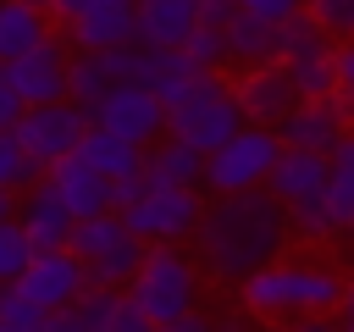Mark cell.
Returning a JSON list of instances; mask_svg holds the SVG:
<instances>
[{"label":"cell","instance_id":"obj_36","mask_svg":"<svg viewBox=\"0 0 354 332\" xmlns=\"http://www.w3.org/2000/svg\"><path fill=\"white\" fill-rule=\"evenodd\" d=\"M22 100H17V89H11V77H6V66H0V133H11L17 122H22Z\"/></svg>","mask_w":354,"mask_h":332},{"label":"cell","instance_id":"obj_7","mask_svg":"<svg viewBox=\"0 0 354 332\" xmlns=\"http://www.w3.org/2000/svg\"><path fill=\"white\" fill-rule=\"evenodd\" d=\"M282 155V138L271 127H238L221 149L205 155V188L210 194H249L271 183V166Z\"/></svg>","mask_w":354,"mask_h":332},{"label":"cell","instance_id":"obj_10","mask_svg":"<svg viewBox=\"0 0 354 332\" xmlns=\"http://www.w3.org/2000/svg\"><path fill=\"white\" fill-rule=\"evenodd\" d=\"M127 227L144 238V243H177V238H194L199 232V216H205V194L199 188H166L155 183L133 210H122Z\"/></svg>","mask_w":354,"mask_h":332},{"label":"cell","instance_id":"obj_41","mask_svg":"<svg viewBox=\"0 0 354 332\" xmlns=\"http://www.w3.org/2000/svg\"><path fill=\"white\" fill-rule=\"evenodd\" d=\"M343 315H348V321H354V277H348V282H343Z\"/></svg>","mask_w":354,"mask_h":332},{"label":"cell","instance_id":"obj_44","mask_svg":"<svg viewBox=\"0 0 354 332\" xmlns=\"http://www.w3.org/2000/svg\"><path fill=\"white\" fill-rule=\"evenodd\" d=\"M343 332H354V321H348V326H343Z\"/></svg>","mask_w":354,"mask_h":332},{"label":"cell","instance_id":"obj_12","mask_svg":"<svg viewBox=\"0 0 354 332\" xmlns=\"http://www.w3.org/2000/svg\"><path fill=\"white\" fill-rule=\"evenodd\" d=\"M232 100H238V111H243V127H271V133H277V127L288 122V111L299 105V89H293V77H288L282 61H266V66L238 72Z\"/></svg>","mask_w":354,"mask_h":332},{"label":"cell","instance_id":"obj_27","mask_svg":"<svg viewBox=\"0 0 354 332\" xmlns=\"http://www.w3.org/2000/svg\"><path fill=\"white\" fill-rule=\"evenodd\" d=\"M288 232H293V238H304V243H326V238H337V232H343V221L332 216V205H326V199H310V205L288 210Z\"/></svg>","mask_w":354,"mask_h":332},{"label":"cell","instance_id":"obj_1","mask_svg":"<svg viewBox=\"0 0 354 332\" xmlns=\"http://www.w3.org/2000/svg\"><path fill=\"white\" fill-rule=\"evenodd\" d=\"M288 210L266 194V188H249V194H216L199 216V260L210 277H227V282H243L254 277L260 266L282 260L288 249Z\"/></svg>","mask_w":354,"mask_h":332},{"label":"cell","instance_id":"obj_38","mask_svg":"<svg viewBox=\"0 0 354 332\" xmlns=\"http://www.w3.org/2000/svg\"><path fill=\"white\" fill-rule=\"evenodd\" d=\"M88 6H94V0H50V17H55V22L66 28V22H72V17H83Z\"/></svg>","mask_w":354,"mask_h":332},{"label":"cell","instance_id":"obj_18","mask_svg":"<svg viewBox=\"0 0 354 332\" xmlns=\"http://www.w3.org/2000/svg\"><path fill=\"white\" fill-rule=\"evenodd\" d=\"M133 17H138V39L144 50H183L188 33L199 28V6L194 0H133Z\"/></svg>","mask_w":354,"mask_h":332},{"label":"cell","instance_id":"obj_6","mask_svg":"<svg viewBox=\"0 0 354 332\" xmlns=\"http://www.w3.org/2000/svg\"><path fill=\"white\" fill-rule=\"evenodd\" d=\"M127 299H133L155 326L188 315V310H194V260L177 255L171 243H149L138 277L127 282Z\"/></svg>","mask_w":354,"mask_h":332},{"label":"cell","instance_id":"obj_21","mask_svg":"<svg viewBox=\"0 0 354 332\" xmlns=\"http://www.w3.org/2000/svg\"><path fill=\"white\" fill-rule=\"evenodd\" d=\"M77 155H83L105 183H122V177H133V172H144V155H149V149H138V144H127V138H116V133H105V127H88L83 144H77Z\"/></svg>","mask_w":354,"mask_h":332},{"label":"cell","instance_id":"obj_22","mask_svg":"<svg viewBox=\"0 0 354 332\" xmlns=\"http://www.w3.org/2000/svg\"><path fill=\"white\" fill-rule=\"evenodd\" d=\"M227 33V61H238L243 72L249 66H266V61H277V28L271 22H260L254 11H232V22L221 28Z\"/></svg>","mask_w":354,"mask_h":332},{"label":"cell","instance_id":"obj_29","mask_svg":"<svg viewBox=\"0 0 354 332\" xmlns=\"http://www.w3.org/2000/svg\"><path fill=\"white\" fill-rule=\"evenodd\" d=\"M183 55H188V66H194V72H221V61H227V33H221V28H210V22H199V28L188 33Z\"/></svg>","mask_w":354,"mask_h":332},{"label":"cell","instance_id":"obj_14","mask_svg":"<svg viewBox=\"0 0 354 332\" xmlns=\"http://www.w3.org/2000/svg\"><path fill=\"white\" fill-rule=\"evenodd\" d=\"M348 133H354V116L343 111V100H299L288 122L277 127L288 149H310V155H332Z\"/></svg>","mask_w":354,"mask_h":332},{"label":"cell","instance_id":"obj_2","mask_svg":"<svg viewBox=\"0 0 354 332\" xmlns=\"http://www.w3.org/2000/svg\"><path fill=\"white\" fill-rule=\"evenodd\" d=\"M243 310L260 321L277 315H332L343 310V277L315 260H271L254 277H243Z\"/></svg>","mask_w":354,"mask_h":332},{"label":"cell","instance_id":"obj_20","mask_svg":"<svg viewBox=\"0 0 354 332\" xmlns=\"http://www.w3.org/2000/svg\"><path fill=\"white\" fill-rule=\"evenodd\" d=\"M44 39H55V17L44 6L28 0H0V66H11L17 55L39 50Z\"/></svg>","mask_w":354,"mask_h":332},{"label":"cell","instance_id":"obj_47","mask_svg":"<svg viewBox=\"0 0 354 332\" xmlns=\"http://www.w3.org/2000/svg\"><path fill=\"white\" fill-rule=\"evenodd\" d=\"M0 293H6V288H0Z\"/></svg>","mask_w":354,"mask_h":332},{"label":"cell","instance_id":"obj_19","mask_svg":"<svg viewBox=\"0 0 354 332\" xmlns=\"http://www.w3.org/2000/svg\"><path fill=\"white\" fill-rule=\"evenodd\" d=\"M72 210L61 205V194L50 183H33L28 199H22V232L33 243V255H50V249H66L72 243Z\"/></svg>","mask_w":354,"mask_h":332},{"label":"cell","instance_id":"obj_23","mask_svg":"<svg viewBox=\"0 0 354 332\" xmlns=\"http://www.w3.org/2000/svg\"><path fill=\"white\" fill-rule=\"evenodd\" d=\"M144 172H149L155 183H166V188H199V183H205V155L188 149L183 138H160V144L144 155Z\"/></svg>","mask_w":354,"mask_h":332},{"label":"cell","instance_id":"obj_40","mask_svg":"<svg viewBox=\"0 0 354 332\" xmlns=\"http://www.w3.org/2000/svg\"><path fill=\"white\" fill-rule=\"evenodd\" d=\"M11 210H17V194H11V188H0V221H17Z\"/></svg>","mask_w":354,"mask_h":332},{"label":"cell","instance_id":"obj_8","mask_svg":"<svg viewBox=\"0 0 354 332\" xmlns=\"http://www.w3.org/2000/svg\"><path fill=\"white\" fill-rule=\"evenodd\" d=\"M83 133H88V111H83V105H72V100L33 105V111H22V122L11 127V138L22 144V155H28L39 172H50L55 160L77 155Z\"/></svg>","mask_w":354,"mask_h":332},{"label":"cell","instance_id":"obj_43","mask_svg":"<svg viewBox=\"0 0 354 332\" xmlns=\"http://www.w3.org/2000/svg\"><path fill=\"white\" fill-rule=\"evenodd\" d=\"M28 6H44V11H50V0H28Z\"/></svg>","mask_w":354,"mask_h":332},{"label":"cell","instance_id":"obj_42","mask_svg":"<svg viewBox=\"0 0 354 332\" xmlns=\"http://www.w3.org/2000/svg\"><path fill=\"white\" fill-rule=\"evenodd\" d=\"M0 332H22V326H11V321H0Z\"/></svg>","mask_w":354,"mask_h":332},{"label":"cell","instance_id":"obj_15","mask_svg":"<svg viewBox=\"0 0 354 332\" xmlns=\"http://www.w3.org/2000/svg\"><path fill=\"white\" fill-rule=\"evenodd\" d=\"M61 33L77 55H105V50H127L138 39V17H133V0H94Z\"/></svg>","mask_w":354,"mask_h":332},{"label":"cell","instance_id":"obj_4","mask_svg":"<svg viewBox=\"0 0 354 332\" xmlns=\"http://www.w3.org/2000/svg\"><path fill=\"white\" fill-rule=\"evenodd\" d=\"M66 249L83 260L88 288H111V293H127V282L138 277V266H144V255H149V243L127 227L122 210H105V216H94V221H77Z\"/></svg>","mask_w":354,"mask_h":332},{"label":"cell","instance_id":"obj_46","mask_svg":"<svg viewBox=\"0 0 354 332\" xmlns=\"http://www.w3.org/2000/svg\"><path fill=\"white\" fill-rule=\"evenodd\" d=\"M348 232H354V227H348Z\"/></svg>","mask_w":354,"mask_h":332},{"label":"cell","instance_id":"obj_25","mask_svg":"<svg viewBox=\"0 0 354 332\" xmlns=\"http://www.w3.org/2000/svg\"><path fill=\"white\" fill-rule=\"evenodd\" d=\"M116 89V72H111V55H72V77H66V100L94 111L105 94Z\"/></svg>","mask_w":354,"mask_h":332},{"label":"cell","instance_id":"obj_31","mask_svg":"<svg viewBox=\"0 0 354 332\" xmlns=\"http://www.w3.org/2000/svg\"><path fill=\"white\" fill-rule=\"evenodd\" d=\"M33 188V183H44V172L22 155V144L11 138V133H0V188Z\"/></svg>","mask_w":354,"mask_h":332},{"label":"cell","instance_id":"obj_45","mask_svg":"<svg viewBox=\"0 0 354 332\" xmlns=\"http://www.w3.org/2000/svg\"><path fill=\"white\" fill-rule=\"evenodd\" d=\"M194 6H205V0H194Z\"/></svg>","mask_w":354,"mask_h":332},{"label":"cell","instance_id":"obj_26","mask_svg":"<svg viewBox=\"0 0 354 332\" xmlns=\"http://www.w3.org/2000/svg\"><path fill=\"white\" fill-rule=\"evenodd\" d=\"M326 205L343 221V232L354 227V133L332 149V183H326Z\"/></svg>","mask_w":354,"mask_h":332},{"label":"cell","instance_id":"obj_35","mask_svg":"<svg viewBox=\"0 0 354 332\" xmlns=\"http://www.w3.org/2000/svg\"><path fill=\"white\" fill-rule=\"evenodd\" d=\"M337 100H343V111L354 116V39L337 44Z\"/></svg>","mask_w":354,"mask_h":332},{"label":"cell","instance_id":"obj_5","mask_svg":"<svg viewBox=\"0 0 354 332\" xmlns=\"http://www.w3.org/2000/svg\"><path fill=\"white\" fill-rule=\"evenodd\" d=\"M277 61L288 66L299 100H337V44L315 28L310 11H299L277 28Z\"/></svg>","mask_w":354,"mask_h":332},{"label":"cell","instance_id":"obj_3","mask_svg":"<svg viewBox=\"0 0 354 332\" xmlns=\"http://www.w3.org/2000/svg\"><path fill=\"white\" fill-rule=\"evenodd\" d=\"M166 138H183L188 149L210 155L221 149L238 127H243V111L232 100V83L221 72H188L183 83H171L166 94Z\"/></svg>","mask_w":354,"mask_h":332},{"label":"cell","instance_id":"obj_13","mask_svg":"<svg viewBox=\"0 0 354 332\" xmlns=\"http://www.w3.org/2000/svg\"><path fill=\"white\" fill-rule=\"evenodd\" d=\"M6 77H11V89H17V100H22L28 111H33V105H55V100H66L72 55H66L61 39H44L39 50L17 55V61L6 66Z\"/></svg>","mask_w":354,"mask_h":332},{"label":"cell","instance_id":"obj_34","mask_svg":"<svg viewBox=\"0 0 354 332\" xmlns=\"http://www.w3.org/2000/svg\"><path fill=\"white\" fill-rule=\"evenodd\" d=\"M39 332H94V321L83 315V304H66V310H50Z\"/></svg>","mask_w":354,"mask_h":332},{"label":"cell","instance_id":"obj_9","mask_svg":"<svg viewBox=\"0 0 354 332\" xmlns=\"http://www.w3.org/2000/svg\"><path fill=\"white\" fill-rule=\"evenodd\" d=\"M88 127H105V133H116V138H127L138 149L160 144V133H166V100L155 89H144V83H116L88 111Z\"/></svg>","mask_w":354,"mask_h":332},{"label":"cell","instance_id":"obj_11","mask_svg":"<svg viewBox=\"0 0 354 332\" xmlns=\"http://www.w3.org/2000/svg\"><path fill=\"white\" fill-rule=\"evenodd\" d=\"M33 310H66V304H77L83 293H88V271H83V260L72 255V249H50V255H33V266L11 282Z\"/></svg>","mask_w":354,"mask_h":332},{"label":"cell","instance_id":"obj_28","mask_svg":"<svg viewBox=\"0 0 354 332\" xmlns=\"http://www.w3.org/2000/svg\"><path fill=\"white\" fill-rule=\"evenodd\" d=\"M28 266H33V243H28L22 221H0V288H11Z\"/></svg>","mask_w":354,"mask_h":332},{"label":"cell","instance_id":"obj_24","mask_svg":"<svg viewBox=\"0 0 354 332\" xmlns=\"http://www.w3.org/2000/svg\"><path fill=\"white\" fill-rule=\"evenodd\" d=\"M83 315L94 321V332H155V321L127 299V293H111V288H88L83 299Z\"/></svg>","mask_w":354,"mask_h":332},{"label":"cell","instance_id":"obj_39","mask_svg":"<svg viewBox=\"0 0 354 332\" xmlns=\"http://www.w3.org/2000/svg\"><path fill=\"white\" fill-rule=\"evenodd\" d=\"M277 332H337V326L321 321V315H310V321H293V326H277Z\"/></svg>","mask_w":354,"mask_h":332},{"label":"cell","instance_id":"obj_33","mask_svg":"<svg viewBox=\"0 0 354 332\" xmlns=\"http://www.w3.org/2000/svg\"><path fill=\"white\" fill-rule=\"evenodd\" d=\"M243 11H254L260 22H271V28H282L288 17H299L304 11V0H238Z\"/></svg>","mask_w":354,"mask_h":332},{"label":"cell","instance_id":"obj_37","mask_svg":"<svg viewBox=\"0 0 354 332\" xmlns=\"http://www.w3.org/2000/svg\"><path fill=\"white\" fill-rule=\"evenodd\" d=\"M155 332H216V321L199 315V310H188V315H177V321H166V326H155Z\"/></svg>","mask_w":354,"mask_h":332},{"label":"cell","instance_id":"obj_32","mask_svg":"<svg viewBox=\"0 0 354 332\" xmlns=\"http://www.w3.org/2000/svg\"><path fill=\"white\" fill-rule=\"evenodd\" d=\"M149 188H155V177H149V172H133V177L111 183V205H116V210H133V205H138Z\"/></svg>","mask_w":354,"mask_h":332},{"label":"cell","instance_id":"obj_17","mask_svg":"<svg viewBox=\"0 0 354 332\" xmlns=\"http://www.w3.org/2000/svg\"><path fill=\"white\" fill-rule=\"evenodd\" d=\"M44 183L61 194V205L72 210V221H94V216H105V210H116L111 205V183L83 160V155H66V160H55L50 172H44Z\"/></svg>","mask_w":354,"mask_h":332},{"label":"cell","instance_id":"obj_30","mask_svg":"<svg viewBox=\"0 0 354 332\" xmlns=\"http://www.w3.org/2000/svg\"><path fill=\"white\" fill-rule=\"evenodd\" d=\"M304 11L315 17V28L332 44H348L354 39V0H304Z\"/></svg>","mask_w":354,"mask_h":332},{"label":"cell","instance_id":"obj_16","mask_svg":"<svg viewBox=\"0 0 354 332\" xmlns=\"http://www.w3.org/2000/svg\"><path fill=\"white\" fill-rule=\"evenodd\" d=\"M326 183H332V155H310V149H288V144H282L266 194H271L282 210H299V205H310V199H326Z\"/></svg>","mask_w":354,"mask_h":332}]
</instances>
